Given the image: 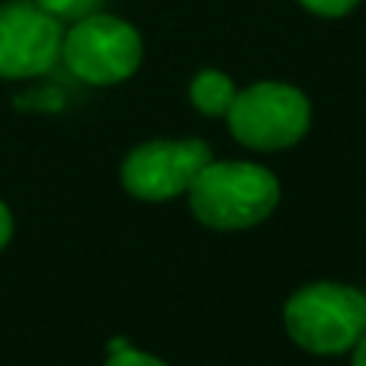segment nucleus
<instances>
[{
  "label": "nucleus",
  "instance_id": "nucleus-13",
  "mask_svg": "<svg viewBox=\"0 0 366 366\" xmlns=\"http://www.w3.org/2000/svg\"><path fill=\"white\" fill-rule=\"evenodd\" d=\"M363 296H366V292H363Z\"/></svg>",
  "mask_w": 366,
  "mask_h": 366
},
{
  "label": "nucleus",
  "instance_id": "nucleus-8",
  "mask_svg": "<svg viewBox=\"0 0 366 366\" xmlns=\"http://www.w3.org/2000/svg\"><path fill=\"white\" fill-rule=\"evenodd\" d=\"M107 366H167L164 360L152 354H142V350H132V347H122V350H113L109 354Z\"/></svg>",
  "mask_w": 366,
  "mask_h": 366
},
{
  "label": "nucleus",
  "instance_id": "nucleus-9",
  "mask_svg": "<svg viewBox=\"0 0 366 366\" xmlns=\"http://www.w3.org/2000/svg\"><path fill=\"white\" fill-rule=\"evenodd\" d=\"M299 4L305 6V10L318 13V16H344V13H350L360 0H299Z\"/></svg>",
  "mask_w": 366,
  "mask_h": 366
},
{
  "label": "nucleus",
  "instance_id": "nucleus-5",
  "mask_svg": "<svg viewBox=\"0 0 366 366\" xmlns=\"http://www.w3.org/2000/svg\"><path fill=\"white\" fill-rule=\"evenodd\" d=\"M209 161H212V152L199 139H154L139 145L122 161V187L135 199L164 202L187 193L189 183Z\"/></svg>",
  "mask_w": 366,
  "mask_h": 366
},
{
  "label": "nucleus",
  "instance_id": "nucleus-2",
  "mask_svg": "<svg viewBox=\"0 0 366 366\" xmlns=\"http://www.w3.org/2000/svg\"><path fill=\"white\" fill-rule=\"evenodd\" d=\"M283 322L290 337L309 354H350L366 335V296L344 283L302 286L286 302Z\"/></svg>",
  "mask_w": 366,
  "mask_h": 366
},
{
  "label": "nucleus",
  "instance_id": "nucleus-4",
  "mask_svg": "<svg viewBox=\"0 0 366 366\" xmlns=\"http://www.w3.org/2000/svg\"><path fill=\"white\" fill-rule=\"evenodd\" d=\"M61 55L74 77L87 84H119L142 64V36L119 16H81L61 42Z\"/></svg>",
  "mask_w": 366,
  "mask_h": 366
},
{
  "label": "nucleus",
  "instance_id": "nucleus-1",
  "mask_svg": "<svg viewBox=\"0 0 366 366\" xmlns=\"http://www.w3.org/2000/svg\"><path fill=\"white\" fill-rule=\"evenodd\" d=\"M189 209L209 228L241 232L260 225L280 202V180L251 161H209L189 183Z\"/></svg>",
  "mask_w": 366,
  "mask_h": 366
},
{
  "label": "nucleus",
  "instance_id": "nucleus-10",
  "mask_svg": "<svg viewBox=\"0 0 366 366\" xmlns=\"http://www.w3.org/2000/svg\"><path fill=\"white\" fill-rule=\"evenodd\" d=\"M42 10H49L51 16H81L84 6L94 0H36Z\"/></svg>",
  "mask_w": 366,
  "mask_h": 366
},
{
  "label": "nucleus",
  "instance_id": "nucleus-3",
  "mask_svg": "<svg viewBox=\"0 0 366 366\" xmlns=\"http://www.w3.org/2000/svg\"><path fill=\"white\" fill-rule=\"evenodd\" d=\"M225 119L241 145L257 152H283L309 132L312 103L292 84L260 81L238 90Z\"/></svg>",
  "mask_w": 366,
  "mask_h": 366
},
{
  "label": "nucleus",
  "instance_id": "nucleus-7",
  "mask_svg": "<svg viewBox=\"0 0 366 366\" xmlns=\"http://www.w3.org/2000/svg\"><path fill=\"white\" fill-rule=\"evenodd\" d=\"M234 97H238L234 81L228 74H222V71H212V68L199 71V74L193 77V84H189V100H193V107L206 116H225L228 109H232Z\"/></svg>",
  "mask_w": 366,
  "mask_h": 366
},
{
  "label": "nucleus",
  "instance_id": "nucleus-6",
  "mask_svg": "<svg viewBox=\"0 0 366 366\" xmlns=\"http://www.w3.org/2000/svg\"><path fill=\"white\" fill-rule=\"evenodd\" d=\"M64 32L58 16L36 0L0 4V77H36L61 55Z\"/></svg>",
  "mask_w": 366,
  "mask_h": 366
},
{
  "label": "nucleus",
  "instance_id": "nucleus-11",
  "mask_svg": "<svg viewBox=\"0 0 366 366\" xmlns=\"http://www.w3.org/2000/svg\"><path fill=\"white\" fill-rule=\"evenodd\" d=\"M10 238H13V215H10V209L0 202V251L10 244Z\"/></svg>",
  "mask_w": 366,
  "mask_h": 366
},
{
  "label": "nucleus",
  "instance_id": "nucleus-12",
  "mask_svg": "<svg viewBox=\"0 0 366 366\" xmlns=\"http://www.w3.org/2000/svg\"><path fill=\"white\" fill-rule=\"evenodd\" d=\"M350 366H366V335L354 344V350H350Z\"/></svg>",
  "mask_w": 366,
  "mask_h": 366
}]
</instances>
